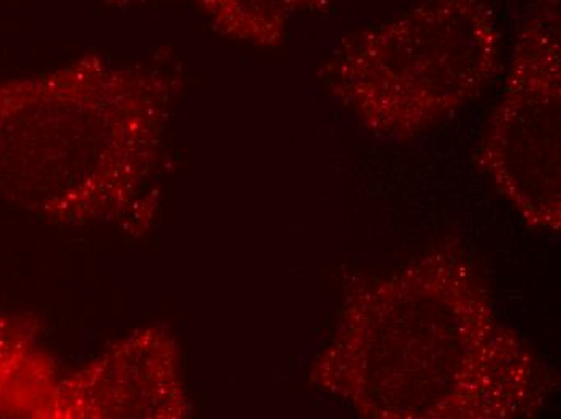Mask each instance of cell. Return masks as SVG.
Returning <instances> with one entry per match:
<instances>
[{
	"label": "cell",
	"instance_id": "2",
	"mask_svg": "<svg viewBox=\"0 0 561 419\" xmlns=\"http://www.w3.org/2000/svg\"><path fill=\"white\" fill-rule=\"evenodd\" d=\"M482 160L494 183L529 221L559 230V0L540 3L519 28Z\"/></svg>",
	"mask_w": 561,
	"mask_h": 419
},
{
	"label": "cell",
	"instance_id": "1",
	"mask_svg": "<svg viewBox=\"0 0 561 419\" xmlns=\"http://www.w3.org/2000/svg\"><path fill=\"white\" fill-rule=\"evenodd\" d=\"M499 59L501 30L484 0H426L342 37L323 74L366 128L409 139L477 98Z\"/></svg>",
	"mask_w": 561,
	"mask_h": 419
},
{
	"label": "cell",
	"instance_id": "3",
	"mask_svg": "<svg viewBox=\"0 0 561 419\" xmlns=\"http://www.w3.org/2000/svg\"><path fill=\"white\" fill-rule=\"evenodd\" d=\"M112 3L131 0H108ZM214 26L232 39L275 46L283 40L294 16L323 12L330 0H196Z\"/></svg>",
	"mask_w": 561,
	"mask_h": 419
}]
</instances>
